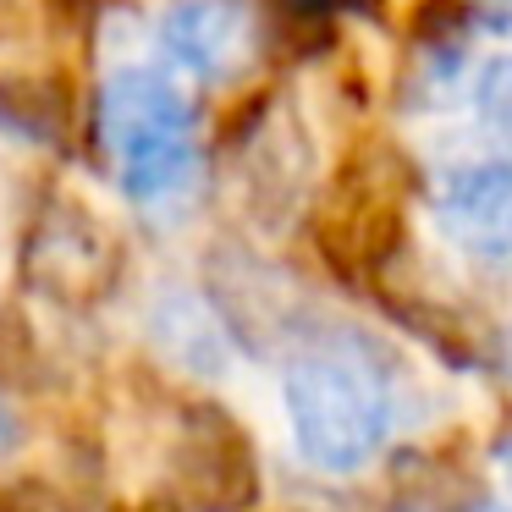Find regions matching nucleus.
Instances as JSON below:
<instances>
[{
  "label": "nucleus",
  "instance_id": "6",
  "mask_svg": "<svg viewBox=\"0 0 512 512\" xmlns=\"http://www.w3.org/2000/svg\"><path fill=\"white\" fill-rule=\"evenodd\" d=\"M12 446H17V424H12V413L0 408V457L12 452Z\"/></svg>",
  "mask_w": 512,
  "mask_h": 512
},
{
  "label": "nucleus",
  "instance_id": "1",
  "mask_svg": "<svg viewBox=\"0 0 512 512\" xmlns=\"http://www.w3.org/2000/svg\"><path fill=\"white\" fill-rule=\"evenodd\" d=\"M281 402L303 463L325 474L364 468L397 424L391 380L358 336H314L292 347L281 369Z\"/></svg>",
  "mask_w": 512,
  "mask_h": 512
},
{
  "label": "nucleus",
  "instance_id": "2",
  "mask_svg": "<svg viewBox=\"0 0 512 512\" xmlns=\"http://www.w3.org/2000/svg\"><path fill=\"white\" fill-rule=\"evenodd\" d=\"M100 138H105V155L116 166L122 193L138 204L171 199L193 177V160H199L193 100L160 67H122L105 78Z\"/></svg>",
  "mask_w": 512,
  "mask_h": 512
},
{
  "label": "nucleus",
  "instance_id": "8",
  "mask_svg": "<svg viewBox=\"0 0 512 512\" xmlns=\"http://www.w3.org/2000/svg\"><path fill=\"white\" fill-rule=\"evenodd\" d=\"M507 369H512V331H507Z\"/></svg>",
  "mask_w": 512,
  "mask_h": 512
},
{
  "label": "nucleus",
  "instance_id": "7",
  "mask_svg": "<svg viewBox=\"0 0 512 512\" xmlns=\"http://www.w3.org/2000/svg\"><path fill=\"white\" fill-rule=\"evenodd\" d=\"M501 479H507V490H512V441L501 446Z\"/></svg>",
  "mask_w": 512,
  "mask_h": 512
},
{
  "label": "nucleus",
  "instance_id": "3",
  "mask_svg": "<svg viewBox=\"0 0 512 512\" xmlns=\"http://www.w3.org/2000/svg\"><path fill=\"white\" fill-rule=\"evenodd\" d=\"M435 221L463 254L512 259V160L479 155L441 171V182H435Z\"/></svg>",
  "mask_w": 512,
  "mask_h": 512
},
{
  "label": "nucleus",
  "instance_id": "4",
  "mask_svg": "<svg viewBox=\"0 0 512 512\" xmlns=\"http://www.w3.org/2000/svg\"><path fill=\"white\" fill-rule=\"evenodd\" d=\"M254 6L248 0H171L160 12V50L171 67L193 72V78H232L254 56Z\"/></svg>",
  "mask_w": 512,
  "mask_h": 512
},
{
  "label": "nucleus",
  "instance_id": "5",
  "mask_svg": "<svg viewBox=\"0 0 512 512\" xmlns=\"http://www.w3.org/2000/svg\"><path fill=\"white\" fill-rule=\"evenodd\" d=\"M474 105H479V116H485L496 133H512V56L490 61V67L479 72Z\"/></svg>",
  "mask_w": 512,
  "mask_h": 512
},
{
  "label": "nucleus",
  "instance_id": "9",
  "mask_svg": "<svg viewBox=\"0 0 512 512\" xmlns=\"http://www.w3.org/2000/svg\"><path fill=\"white\" fill-rule=\"evenodd\" d=\"M474 512H512V507H474Z\"/></svg>",
  "mask_w": 512,
  "mask_h": 512
}]
</instances>
